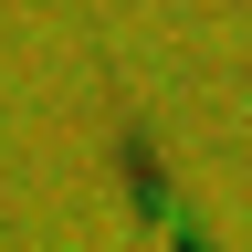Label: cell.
Here are the masks:
<instances>
[{
  "label": "cell",
  "instance_id": "6da1fadb",
  "mask_svg": "<svg viewBox=\"0 0 252 252\" xmlns=\"http://www.w3.org/2000/svg\"><path fill=\"white\" fill-rule=\"evenodd\" d=\"M105 147H116V179H126V200H137V220L158 231V252H210L200 210L179 200V179H168V158H158V137H147L126 105H116V137H105Z\"/></svg>",
  "mask_w": 252,
  "mask_h": 252
}]
</instances>
